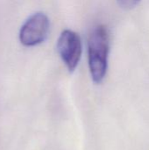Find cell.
I'll use <instances>...</instances> for the list:
<instances>
[{
	"mask_svg": "<svg viewBox=\"0 0 149 150\" xmlns=\"http://www.w3.org/2000/svg\"><path fill=\"white\" fill-rule=\"evenodd\" d=\"M109 50V31L105 25H100L93 30L88 43L89 68L92 80L96 83H100L106 75Z\"/></svg>",
	"mask_w": 149,
	"mask_h": 150,
	"instance_id": "6da1fadb",
	"label": "cell"
},
{
	"mask_svg": "<svg viewBox=\"0 0 149 150\" xmlns=\"http://www.w3.org/2000/svg\"><path fill=\"white\" fill-rule=\"evenodd\" d=\"M50 23L43 12L30 16L19 31V40L25 47H33L45 41L49 32Z\"/></svg>",
	"mask_w": 149,
	"mask_h": 150,
	"instance_id": "7a4b0ae2",
	"label": "cell"
},
{
	"mask_svg": "<svg viewBox=\"0 0 149 150\" xmlns=\"http://www.w3.org/2000/svg\"><path fill=\"white\" fill-rule=\"evenodd\" d=\"M57 50L68 71L73 72L82 55V42L79 35L68 29L62 31L57 41Z\"/></svg>",
	"mask_w": 149,
	"mask_h": 150,
	"instance_id": "3957f363",
	"label": "cell"
},
{
	"mask_svg": "<svg viewBox=\"0 0 149 150\" xmlns=\"http://www.w3.org/2000/svg\"><path fill=\"white\" fill-rule=\"evenodd\" d=\"M119 6L126 10H130L135 7L141 0H117Z\"/></svg>",
	"mask_w": 149,
	"mask_h": 150,
	"instance_id": "277c9868",
	"label": "cell"
}]
</instances>
